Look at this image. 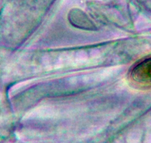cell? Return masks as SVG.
Instances as JSON below:
<instances>
[{
	"mask_svg": "<svg viewBox=\"0 0 151 143\" xmlns=\"http://www.w3.org/2000/svg\"><path fill=\"white\" fill-rule=\"evenodd\" d=\"M130 79L132 84L139 88L151 87V57L142 60L133 67Z\"/></svg>",
	"mask_w": 151,
	"mask_h": 143,
	"instance_id": "1",
	"label": "cell"
}]
</instances>
